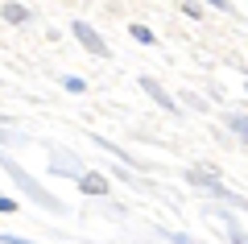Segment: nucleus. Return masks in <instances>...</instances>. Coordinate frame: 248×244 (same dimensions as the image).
<instances>
[{
  "label": "nucleus",
  "mask_w": 248,
  "mask_h": 244,
  "mask_svg": "<svg viewBox=\"0 0 248 244\" xmlns=\"http://www.w3.org/2000/svg\"><path fill=\"white\" fill-rule=\"evenodd\" d=\"M75 33L83 37V46H87L91 54H108V46H104V42L95 37V29H91V25H83V21H79V25H75Z\"/></svg>",
  "instance_id": "1"
},
{
  "label": "nucleus",
  "mask_w": 248,
  "mask_h": 244,
  "mask_svg": "<svg viewBox=\"0 0 248 244\" xmlns=\"http://www.w3.org/2000/svg\"><path fill=\"white\" fill-rule=\"evenodd\" d=\"M141 87H145V91H149V96H153V99H157V104H166V108H170V112H174V104H170V96H166V91H161V87H157V83H153V79H141Z\"/></svg>",
  "instance_id": "2"
},
{
  "label": "nucleus",
  "mask_w": 248,
  "mask_h": 244,
  "mask_svg": "<svg viewBox=\"0 0 248 244\" xmlns=\"http://www.w3.org/2000/svg\"><path fill=\"white\" fill-rule=\"evenodd\" d=\"M83 191H87V195H104V178L87 174V178H83Z\"/></svg>",
  "instance_id": "3"
},
{
  "label": "nucleus",
  "mask_w": 248,
  "mask_h": 244,
  "mask_svg": "<svg viewBox=\"0 0 248 244\" xmlns=\"http://www.w3.org/2000/svg\"><path fill=\"white\" fill-rule=\"evenodd\" d=\"M4 17H9V21H25V17H29V13H25V9H21V4H9V9H4Z\"/></svg>",
  "instance_id": "4"
},
{
  "label": "nucleus",
  "mask_w": 248,
  "mask_h": 244,
  "mask_svg": "<svg viewBox=\"0 0 248 244\" xmlns=\"http://www.w3.org/2000/svg\"><path fill=\"white\" fill-rule=\"evenodd\" d=\"M133 37H137V42H153V33H149L145 25H137V29H133Z\"/></svg>",
  "instance_id": "5"
},
{
  "label": "nucleus",
  "mask_w": 248,
  "mask_h": 244,
  "mask_svg": "<svg viewBox=\"0 0 248 244\" xmlns=\"http://www.w3.org/2000/svg\"><path fill=\"white\" fill-rule=\"evenodd\" d=\"M13 207H17V203H13V199H4V195H0V211H13Z\"/></svg>",
  "instance_id": "6"
}]
</instances>
